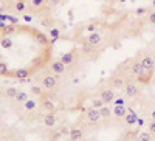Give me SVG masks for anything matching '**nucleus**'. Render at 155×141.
<instances>
[{
    "label": "nucleus",
    "mask_w": 155,
    "mask_h": 141,
    "mask_svg": "<svg viewBox=\"0 0 155 141\" xmlns=\"http://www.w3.org/2000/svg\"><path fill=\"white\" fill-rule=\"evenodd\" d=\"M53 39L28 23L0 27V78L28 81L53 61Z\"/></svg>",
    "instance_id": "f257e3e1"
},
{
    "label": "nucleus",
    "mask_w": 155,
    "mask_h": 141,
    "mask_svg": "<svg viewBox=\"0 0 155 141\" xmlns=\"http://www.w3.org/2000/svg\"><path fill=\"white\" fill-rule=\"evenodd\" d=\"M0 9L12 14H23L30 19L31 0H0Z\"/></svg>",
    "instance_id": "f03ea898"
},
{
    "label": "nucleus",
    "mask_w": 155,
    "mask_h": 141,
    "mask_svg": "<svg viewBox=\"0 0 155 141\" xmlns=\"http://www.w3.org/2000/svg\"><path fill=\"white\" fill-rule=\"evenodd\" d=\"M99 98L104 101V104H112V102L115 101V98H116V92L112 87H104L99 92Z\"/></svg>",
    "instance_id": "7ed1b4c3"
},
{
    "label": "nucleus",
    "mask_w": 155,
    "mask_h": 141,
    "mask_svg": "<svg viewBox=\"0 0 155 141\" xmlns=\"http://www.w3.org/2000/svg\"><path fill=\"white\" fill-rule=\"evenodd\" d=\"M85 118L88 120V123H92V124H96V123H99L102 120L101 113H99V109H95L92 106L85 110Z\"/></svg>",
    "instance_id": "20e7f679"
},
{
    "label": "nucleus",
    "mask_w": 155,
    "mask_h": 141,
    "mask_svg": "<svg viewBox=\"0 0 155 141\" xmlns=\"http://www.w3.org/2000/svg\"><path fill=\"white\" fill-rule=\"evenodd\" d=\"M42 123L44 126H47L48 129H51V127H54L56 123H58V116L54 112H45V115L42 116Z\"/></svg>",
    "instance_id": "39448f33"
},
{
    "label": "nucleus",
    "mask_w": 155,
    "mask_h": 141,
    "mask_svg": "<svg viewBox=\"0 0 155 141\" xmlns=\"http://www.w3.org/2000/svg\"><path fill=\"white\" fill-rule=\"evenodd\" d=\"M123 120H124V123L127 126H134V124L138 123V116H137V113H134V112H127Z\"/></svg>",
    "instance_id": "423d86ee"
},
{
    "label": "nucleus",
    "mask_w": 155,
    "mask_h": 141,
    "mask_svg": "<svg viewBox=\"0 0 155 141\" xmlns=\"http://www.w3.org/2000/svg\"><path fill=\"white\" fill-rule=\"evenodd\" d=\"M112 110H113V116H115V118H124L126 113H127L126 106H115Z\"/></svg>",
    "instance_id": "0eeeda50"
},
{
    "label": "nucleus",
    "mask_w": 155,
    "mask_h": 141,
    "mask_svg": "<svg viewBox=\"0 0 155 141\" xmlns=\"http://www.w3.org/2000/svg\"><path fill=\"white\" fill-rule=\"evenodd\" d=\"M30 96H28V93L27 92H23V90H17V93H16V96H14V101L16 102H19V104H23L25 101H27Z\"/></svg>",
    "instance_id": "6e6552de"
},
{
    "label": "nucleus",
    "mask_w": 155,
    "mask_h": 141,
    "mask_svg": "<svg viewBox=\"0 0 155 141\" xmlns=\"http://www.w3.org/2000/svg\"><path fill=\"white\" fill-rule=\"evenodd\" d=\"M82 136H84V132L81 129H71L70 130V139L71 141H79V139H82Z\"/></svg>",
    "instance_id": "1a4fd4ad"
},
{
    "label": "nucleus",
    "mask_w": 155,
    "mask_h": 141,
    "mask_svg": "<svg viewBox=\"0 0 155 141\" xmlns=\"http://www.w3.org/2000/svg\"><path fill=\"white\" fill-rule=\"evenodd\" d=\"M36 107H37V102L34 101V99H27L23 102V109L27 110V112H33V110H36Z\"/></svg>",
    "instance_id": "9d476101"
},
{
    "label": "nucleus",
    "mask_w": 155,
    "mask_h": 141,
    "mask_svg": "<svg viewBox=\"0 0 155 141\" xmlns=\"http://www.w3.org/2000/svg\"><path fill=\"white\" fill-rule=\"evenodd\" d=\"M99 113H101V118H104V120H109L112 115H113V110L112 109H109L107 107V104L106 106H102L101 109H99Z\"/></svg>",
    "instance_id": "9b49d317"
},
{
    "label": "nucleus",
    "mask_w": 155,
    "mask_h": 141,
    "mask_svg": "<svg viewBox=\"0 0 155 141\" xmlns=\"http://www.w3.org/2000/svg\"><path fill=\"white\" fill-rule=\"evenodd\" d=\"M137 141H152V133L147 130V132H140L137 135Z\"/></svg>",
    "instance_id": "f8f14e48"
},
{
    "label": "nucleus",
    "mask_w": 155,
    "mask_h": 141,
    "mask_svg": "<svg viewBox=\"0 0 155 141\" xmlns=\"http://www.w3.org/2000/svg\"><path fill=\"white\" fill-rule=\"evenodd\" d=\"M90 106L95 107V109H101L102 106H106V104H104V101H102V99L98 96V98H93L92 101H90Z\"/></svg>",
    "instance_id": "ddd939ff"
},
{
    "label": "nucleus",
    "mask_w": 155,
    "mask_h": 141,
    "mask_svg": "<svg viewBox=\"0 0 155 141\" xmlns=\"http://www.w3.org/2000/svg\"><path fill=\"white\" fill-rule=\"evenodd\" d=\"M147 130H149L152 135H155V121H152V120H150V123L147 124Z\"/></svg>",
    "instance_id": "4468645a"
},
{
    "label": "nucleus",
    "mask_w": 155,
    "mask_h": 141,
    "mask_svg": "<svg viewBox=\"0 0 155 141\" xmlns=\"http://www.w3.org/2000/svg\"><path fill=\"white\" fill-rule=\"evenodd\" d=\"M149 116H150V120H152V121H155V107H153V109L150 110V113H149Z\"/></svg>",
    "instance_id": "2eb2a0df"
},
{
    "label": "nucleus",
    "mask_w": 155,
    "mask_h": 141,
    "mask_svg": "<svg viewBox=\"0 0 155 141\" xmlns=\"http://www.w3.org/2000/svg\"><path fill=\"white\" fill-rule=\"evenodd\" d=\"M6 141H16V139H12V138H9V139H6Z\"/></svg>",
    "instance_id": "dca6fc26"
}]
</instances>
